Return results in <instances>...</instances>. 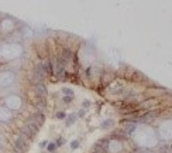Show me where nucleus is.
I'll return each instance as SVG.
<instances>
[{
	"mask_svg": "<svg viewBox=\"0 0 172 153\" xmlns=\"http://www.w3.org/2000/svg\"><path fill=\"white\" fill-rule=\"evenodd\" d=\"M75 97H64L62 98V101H64V104H71L72 101H73Z\"/></svg>",
	"mask_w": 172,
	"mask_h": 153,
	"instance_id": "obj_17",
	"label": "nucleus"
},
{
	"mask_svg": "<svg viewBox=\"0 0 172 153\" xmlns=\"http://www.w3.org/2000/svg\"><path fill=\"white\" fill-rule=\"evenodd\" d=\"M90 102L89 101H83V105H82V109H86V108H89Z\"/></svg>",
	"mask_w": 172,
	"mask_h": 153,
	"instance_id": "obj_19",
	"label": "nucleus"
},
{
	"mask_svg": "<svg viewBox=\"0 0 172 153\" xmlns=\"http://www.w3.org/2000/svg\"><path fill=\"white\" fill-rule=\"evenodd\" d=\"M47 145H48V140H43L40 143V148H47Z\"/></svg>",
	"mask_w": 172,
	"mask_h": 153,
	"instance_id": "obj_20",
	"label": "nucleus"
},
{
	"mask_svg": "<svg viewBox=\"0 0 172 153\" xmlns=\"http://www.w3.org/2000/svg\"><path fill=\"white\" fill-rule=\"evenodd\" d=\"M62 95L64 97H75V94H73V89H71V88H62Z\"/></svg>",
	"mask_w": 172,
	"mask_h": 153,
	"instance_id": "obj_11",
	"label": "nucleus"
},
{
	"mask_svg": "<svg viewBox=\"0 0 172 153\" xmlns=\"http://www.w3.org/2000/svg\"><path fill=\"white\" fill-rule=\"evenodd\" d=\"M32 92L35 94L37 98H47L48 89H47L45 82L44 84H34V85H32Z\"/></svg>",
	"mask_w": 172,
	"mask_h": 153,
	"instance_id": "obj_5",
	"label": "nucleus"
},
{
	"mask_svg": "<svg viewBox=\"0 0 172 153\" xmlns=\"http://www.w3.org/2000/svg\"><path fill=\"white\" fill-rule=\"evenodd\" d=\"M85 112H86L85 109H80L79 112L76 113V116H78V118H83V116H85Z\"/></svg>",
	"mask_w": 172,
	"mask_h": 153,
	"instance_id": "obj_18",
	"label": "nucleus"
},
{
	"mask_svg": "<svg viewBox=\"0 0 172 153\" xmlns=\"http://www.w3.org/2000/svg\"><path fill=\"white\" fill-rule=\"evenodd\" d=\"M55 145H56V148H59V146H64L65 145V139L62 136H59L58 139L55 140Z\"/></svg>",
	"mask_w": 172,
	"mask_h": 153,
	"instance_id": "obj_15",
	"label": "nucleus"
},
{
	"mask_svg": "<svg viewBox=\"0 0 172 153\" xmlns=\"http://www.w3.org/2000/svg\"><path fill=\"white\" fill-rule=\"evenodd\" d=\"M30 142L26 139L24 136L19 135V136L14 139V153H27Z\"/></svg>",
	"mask_w": 172,
	"mask_h": 153,
	"instance_id": "obj_3",
	"label": "nucleus"
},
{
	"mask_svg": "<svg viewBox=\"0 0 172 153\" xmlns=\"http://www.w3.org/2000/svg\"><path fill=\"white\" fill-rule=\"evenodd\" d=\"M110 143H111V140H110L109 136L102 137V139H99L97 142L93 145L92 152H95V153H109L110 152Z\"/></svg>",
	"mask_w": 172,
	"mask_h": 153,
	"instance_id": "obj_1",
	"label": "nucleus"
},
{
	"mask_svg": "<svg viewBox=\"0 0 172 153\" xmlns=\"http://www.w3.org/2000/svg\"><path fill=\"white\" fill-rule=\"evenodd\" d=\"M10 121H13V113L9 108H6L4 105H0V122L3 123H9Z\"/></svg>",
	"mask_w": 172,
	"mask_h": 153,
	"instance_id": "obj_6",
	"label": "nucleus"
},
{
	"mask_svg": "<svg viewBox=\"0 0 172 153\" xmlns=\"http://www.w3.org/2000/svg\"><path fill=\"white\" fill-rule=\"evenodd\" d=\"M79 145H80V143H79V140H78V139L72 140V142H71V149H72V150H75V149L79 148Z\"/></svg>",
	"mask_w": 172,
	"mask_h": 153,
	"instance_id": "obj_16",
	"label": "nucleus"
},
{
	"mask_svg": "<svg viewBox=\"0 0 172 153\" xmlns=\"http://www.w3.org/2000/svg\"><path fill=\"white\" fill-rule=\"evenodd\" d=\"M56 145H55V142H48V145H47V150L50 152V153H54L56 150Z\"/></svg>",
	"mask_w": 172,
	"mask_h": 153,
	"instance_id": "obj_13",
	"label": "nucleus"
},
{
	"mask_svg": "<svg viewBox=\"0 0 172 153\" xmlns=\"http://www.w3.org/2000/svg\"><path fill=\"white\" fill-rule=\"evenodd\" d=\"M0 148H2V140H0Z\"/></svg>",
	"mask_w": 172,
	"mask_h": 153,
	"instance_id": "obj_21",
	"label": "nucleus"
},
{
	"mask_svg": "<svg viewBox=\"0 0 172 153\" xmlns=\"http://www.w3.org/2000/svg\"><path fill=\"white\" fill-rule=\"evenodd\" d=\"M4 106L9 108V109H19L20 106H21V101H20V98L17 97V95H10V97L6 98L4 101Z\"/></svg>",
	"mask_w": 172,
	"mask_h": 153,
	"instance_id": "obj_4",
	"label": "nucleus"
},
{
	"mask_svg": "<svg viewBox=\"0 0 172 153\" xmlns=\"http://www.w3.org/2000/svg\"><path fill=\"white\" fill-rule=\"evenodd\" d=\"M76 113H71V115H68L66 116V119H65V123H66V126H71L72 123H73L75 121H76Z\"/></svg>",
	"mask_w": 172,
	"mask_h": 153,
	"instance_id": "obj_10",
	"label": "nucleus"
},
{
	"mask_svg": "<svg viewBox=\"0 0 172 153\" xmlns=\"http://www.w3.org/2000/svg\"><path fill=\"white\" fill-rule=\"evenodd\" d=\"M30 118H31L32 121H34L40 128L43 126L44 122H45V115H44V112H40V111H37V112L31 113V115H30Z\"/></svg>",
	"mask_w": 172,
	"mask_h": 153,
	"instance_id": "obj_7",
	"label": "nucleus"
},
{
	"mask_svg": "<svg viewBox=\"0 0 172 153\" xmlns=\"http://www.w3.org/2000/svg\"><path fill=\"white\" fill-rule=\"evenodd\" d=\"M135 129H137V123H133V122H127V123L124 125V128H123V130H124L126 133H127L128 136H130V135H131L133 132L135 130Z\"/></svg>",
	"mask_w": 172,
	"mask_h": 153,
	"instance_id": "obj_9",
	"label": "nucleus"
},
{
	"mask_svg": "<svg viewBox=\"0 0 172 153\" xmlns=\"http://www.w3.org/2000/svg\"><path fill=\"white\" fill-rule=\"evenodd\" d=\"M66 116H68V115H66L64 111H59V112L55 113V118L59 119V121H64V119H66Z\"/></svg>",
	"mask_w": 172,
	"mask_h": 153,
	"instance_id": "obj_14",
	"label": "nucleus"
},
{
	"mask_svg": "<svg viewBox=\"0 0 172 153\" xmlns=\"http://www.w3.org/2000/svg\"><path fill=\"white\" fill-rule=\"evenodd\" d=\"M111 125H113V119H106V121L102 122L100 126H102V129H109Z\"/></svg>",
	"mask_w": 172,
	"mask_h": 153,
	"instance_id": "obj_12",
	"label": "nucleus"
},
{
	"mask_svg": "<svg viewBox=\"0 0 172 153\" xmlns=\"http://www.w3.org/2000/svg\"><path fill=\"white\" fill-rule=\"evenodd\" d=\"M34 106L37 108V109L40 111V112H44L45 106H47V98H37V97H35Z\"/></svg>",
	"mask_w": 172,
	"mask_h": 153,
	"instance_id": "obj_8",
	"label": "nucleus"
},
{
	"mask_svg": "<svg viewBox=\"0 0 172 153\" xmlns=\"http://www.w3.org/2000/svg\"><path fill=\"white\" fill-rule=\"evenodd\" d=\"M16 81V74L13 71H2L0 72V88H9Z\"/></svg>",
	"mask_w": 172,
	"mask_h": 153,
	"instance_id": "obj_2",
	"label": "nucleus"
},
{
	"mask_svg": "<svg viewBox=\"0 0 172 153\" xmlns=\"http://www.w3.org/2000/svg\"><path fill=\"white\" fill-rule=\"evenodd\" d=\"M90 153H95V152H90Z\"/></svg>",
	"mask_w": 172,
	"mask_h": 153,
	"instance_id": "obj_22",
	"label": "nucleus"
}]
</instances>
